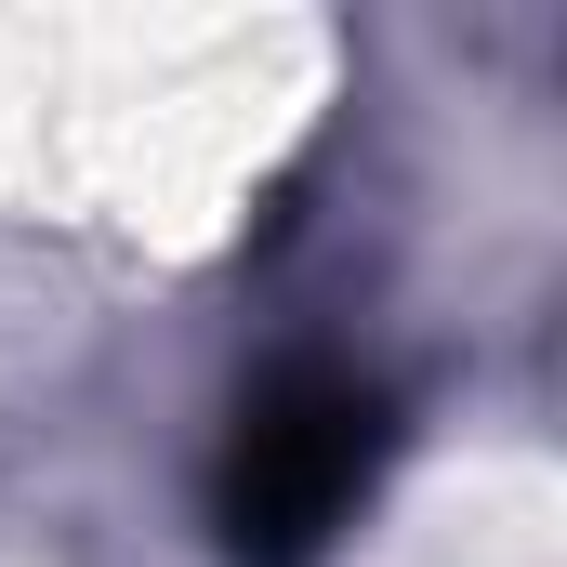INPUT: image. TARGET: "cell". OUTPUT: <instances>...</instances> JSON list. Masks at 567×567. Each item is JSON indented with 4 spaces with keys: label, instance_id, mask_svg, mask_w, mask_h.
Here are the masks:
<instances>
[{
    "label": "cell",
    "instance_id": "obj_1",
    "mask_svg": "<svg viewBox=\"0 0 567 567\" xmlns=\"http://www.w3.org/2000/svg\"><path fill=\"white\" fill-rule=\"evenodd\" d=\"M396 462V396L357 383V370H265L225 423V475H212V515L238 567H303L357 502L370 475Z\"/></svg>",
    "mask_w": 567,
    "mask_h": 567
}]
</instances>
